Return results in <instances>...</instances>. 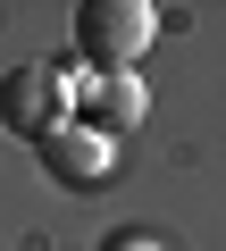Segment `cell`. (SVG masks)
<instances>
[{"label":"cell","mask_w":226,"mask_h":251,"mask_svg":"<svg viewBox=\"0 0 226 251\" xmlns=\"http://www.w3.org/2000/svg\"><path fill=\"white\" fill-rule=\"evenodd\" d=\"M159 42V9L151 0H84L75 9V59L84 75H134V59Z\"/></svg>","instance_id":"obj_1"},{"label":"cell","mask_w":226,"mask_h":251,"mask_svg":"<svg viewBox=\"0 0 226 251\" xmlns=\"http://www.w3.org/2000/svg\"><path fill=\"white\" fill-rule=\"evenodd\" d=\"M0 126H9L17 143H50L59 126H67V84L50 59H25L0 75Z\"/></svg>","instance_id":"obj_2"},{"label":"cell","mask_w":226,"mask_h":251,"mask_svg":"<svg viewBox=\"0 0 226 251\" xmlns=\"http://www.w3.org/2000/svg\"><path fill=\"white\" fill-rule=\"evenodd\" d=\"M59 84H67V126H84V134H100V143L134 134L143 109H151L143 75H59Z\"/></svg>","instance_id":"obj_3"},{"label":"cell","mask_w":226,"mask_h":251,"mask_svg":"<svg viewBox=\"0 0 226 251\" xmlns=\"http://www.w3.org/2000/svg\"><path fill=\"white\" fill-rule=\"evenodd\" d=\"M34 151H42V168H50L67 193H92V184H109V168H118V143L84 134V126H59V134L34 143Z\"/></svg>","instance_id":"obj_4"},{"label":"cell","mask_w":226,"mask_h":251,"mask_svg":"<svg viewBox=\"0 0 226 251\" xmlns=\"http://www.w3.org/2000/svg\"><path fill=\"white\" fill-rule=\"evenodd\" d=\"M109 251H159L151 234H109Z\"/></svg>","instance_id":"obj_5"}]
</instances>
